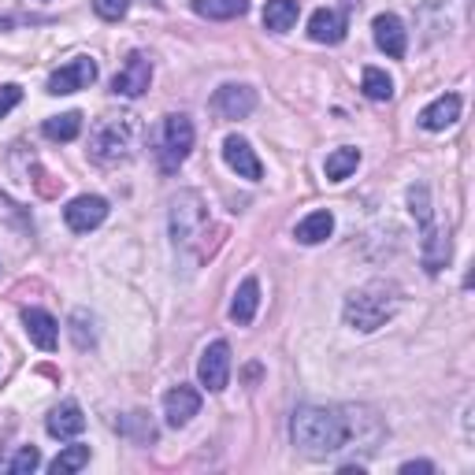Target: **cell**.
<instances>
[{"label":"cell","mask_w":475,"mask_h":475,"mask_svg":"<svg viewBox=\"0 0 475 475\" xmlns=\"http://www.w3.org/2000/svg\"><path fill=\"white\" fill-rule=\"evenodd\" d=\"M131 8V0H93V12H97L105 23H119Z\"/></svg>","instance_id":"29"},{"label":"cell","mask_w":475,"mask_h":475,"mask_svg":"<svg viewBox=\"0 0 475 475\" xmlns=\"http://www.w3.org/2000/svg\"><path fill=\"white\" fill-rule=\"evenodd\" d=\"M108 215V201L105 197H75L68 208H63V219H68V227L75 234H89L105 224Z\"/></svg>","instance_id":"9"},{"label":"cell","mask_w":475,"mask_h":475,"mask_svg":"<svg viewBox=\"0 0 475 475\" xmlns=\"http://www.w3.org/2000/svg\"><path fill=\"white\" fill-rule=\"evenodd\" d=\"M189 149H194V123H189V115H168L164 119V131H160V168L164 171H175L186 156H189Z\"/></svg>","instance_id":"5"},{"label":"cell","mask_w":475,"mask_h":475,"mask_svg":"<svg viewBox=\"0 0 475 475\" xmlns=\"http://www.w3.org/2000/svg\"><path fill=\"white\" fill-rule=\"evenodd\" d=\"M371 34H375V45L383 49L387 56H394V59H401V56L408 52V34H405V23H401L397 15H390V12L375 15V23H371Z\"/></svg>","instance_id":"12"},{"label":"cell","mask_w":475,"mask_h":475,"mask_svg":"<svg viewBox=\"0 0 475 475\" xmlns=\"http://www.w3.org/2000/svg\"><path fill=\"white\" fill-rule=\"evenodd\" d=\"M75 345H78V350H89V345H93V334H86V312H75Z\"/></svg>","instance_id":"31"},{"label":"cell","mask_w":475,"mask_h":475,"mask_svg":"<svg viewBox=\"0 0 475 475\" xmlns=\"http://www.w3.org/2000/svg\"><path fill=\"white\" fill-rule=\"evenodd\" d=\"M149 5H160V0H149Z\"/></svg>","instance_id":"34"},{"label":"cell","mask_w":475,"mask_h":475,"mask_svg":"<svg viewBox=\"0 0 475 475\" xmlns=\"http://www.w3.org/2000/svg\"><path fill=\"white\" fill-rule=\"evenodd\" d=\"M224 160H227V168L231 171H238V178H249V182H257L260 175H264V164L257 160V152L249 149V142L245 138H227L224 142Z\"/></svg>","instance_id":"13"},{"label":"cell","mask_w":475,"mask_h":475,"mask_svg":"<svg viewBox=\"0 0 475 475\" xmlns=\"http://www.w3.org/2000/svg\"><path fill=\"white\" fill-rule=\"evenodd\" d=\"M152 82V63L145 52H131L123 59V68L115 71L112 78V93H119V97H142V93L149 89Z\"/></svg>","instance_id":"7"},{"label":"cell","mask_w":475,"mask_h":475,"mask_svg":"<svg viewBox=\"0 0 475 475\" xmlns=\"http://www.w3.org/2000/svg\"><path fill=\"white\" fill-rule=\"evenodd\" d=\"M308 38L320 41V45H338L345 38V19L338 12H331V8L312 12V19H308Z\"/></svg>","instance_id":"18"},{"label":"cell","mask_w":475,"mask_h":475,"mask_svg":"<svg viewBox=\"0 0 475 475\" xmlns=\"http://www.w3.org/2000/svg\"><path fill=\"white\" fill-rule=\"evenodd\" d=\"M212 108L224 119H245V115H252V108H257V93L249 86H219L215 97H212Z\"/></svg>","instance_id":"10"},{"label":"cell","mask_w":475,"mask_h":475,"mask_svg":"<svg viewBox=\"0 0 475 475\" xmlns=\"http://www.w3.org/2000/svg\"><path fill=\"white\" fill-rule=\"evenodd\" d=\"M197 379H201V387H205L208 394L227 390V383H231V345H227V342H212L208 350L201 353Z\"/></svg>","instance_id":"6"},{"label":"cell","mask_w":475,"mask_h":475,"mask_svg":"<svg viewBox=\"0 0 475 475\" xmlns=\"http://www.w3.org/2000/svg\"><path fill=\"white\" fill-rule=\"evenodd\" d=\"M401 471H405V475H416V471H434V464H427V461H408V464H401Z\"/></svg>","instance_id":"32"},{"label":"cell","mask_w":475,"mask_h":475,"mask_svg":"<svg viewBox=\"0 0 475 475\" xmlns=\"http://www.w3.org/2000/svg\"><path fill=\"white\" fill-rule=\"evenodd\" d=\"M93 82H97V63H93L89 56H78L71 63H63V68L49 78V93H78V89H89Z\"/></svg>","instance_id":"8"},{"label":"cell","mask_w":475,"mask_h":475,"mask_svg":"<svg viewBox=\"0 0 475 475\" xmlns=\"http://www.w3.org/2000/svg\"><path fill=\"white\" fill-rule=\"evenodd\" d=\"M15 26V19H8V15H0V30H12Z\"/></svg>","instance_id":"33"},{"label":"cell","mask_w":475,"mask_h":475,"mask_svg":"<svg viewBox=\"0 0 475 475\" xmlns=\"http://www.w3.org/2000/svg\"><path fill=\"white\" fill-rule=\"evenodd\" d=\"M23 327H26L30 342H34L38 350H45V353L56 350V342H59V324L52 320L45 308H26V312H23Z\"/></svg>","instance_id":"14"},{"label":"cell","mask_w":475,"mask_h":475,"mask_svg":"<svg viewBox=\"0 0 475 475\" xmlns=\"http://www.w3.org/2000/svg\"><path fill=\"white\" fill-rule=\"evenodd\" d=\"M397 305H401V290L394 287V282L375 279V282H368V287H361V290H353L350 297H345V308H342L345 327H353L361 334L379 331L397 312Z\"/></svg>","instance_id":"2"},{"label":"cell","mask_w":475,"mask_h":475,"mask_svg":"<svg viewBox=\"0 0 475 475\" xmlns=\"http://www.w3.org/2000/svg\"><path fill=\"white\" fill-rule=\"evenodd\" d=\"M23 101V86H0V119Z\"/></svg>","instance_id":"30"},{"label":"cell","mask_w":475,"mask_h":475,"mask_svg":"<svg viewBox=\"0 0 475 475\" xmlns=\"http://www.w3.org/2000/svg\"><path fill=\"white\" fill-rule=\"evenodd\" d=\"M38 464H41V453H38L34 446H23V450L12 457V464H8V468H12V475H30Z\"/></svg>","instance_id":"27"},{"label":"cell","mask_w":475,"mask_h":475,"mask_svg":"<svg viewBox=\"0 0 475 475\" xmlns=\"http://www.w3.org/2000/svg\"><path fill=\"white\" fill-rule=\"evenodd\" d=\"M257 308H260V282L257 279H245L242 287H238V294H234V301H231V320L245 327V324H252Z\"/></svg>","instance_id":"19"},{"label":"cell","mask_w":475,"mask_h":475,"mask_svg":"<svg viewBox=\"0 0 475 475\" xmlns=\"http://www.w3.org/2000/svg\"><path fill=\"white\" fill-rule=\"evenodd\" d=\"M45 427H49L52 438H75V434L86 431V416H82V408L75 401H63L59 408H52V413H49Z\"/></svg>","instance_id":"16"},{"label":"cell","mask_w":475,"mask_h":475,"mask_svg":"<svg viewBox=\"0 0 475 475\" xmlns=\"http://www.w3.org/2000/svg\"><path fill=\"white\" fill-rule=\"evenodd\" d=\"M89 464V446H68L59 450V457L49 464L52 475H71V471H82Z\"/></svg>","instance_id":"26"},{"label":"cell","mask_w":475,"mask_h":475,"mask_svg":"<svg viewBox=\"0 0 475 475\" xmlns=\"http://www.w3.org/2000/svg\"><path fill=\"white\" fill-rule=\"evenodd\" d=\"M197 413H201V394L194 387H182L178 383V387H171L164 394V416H168L171 427H186Z\"/></svg>","instance_id":"11"},{"label":"cell","mask_w":475,"mask_h":475,"mask_svg":"<svg viewBox=\"0 0 475 475\" xmlns=\"http://www.w3.org/2000/svg\"><path fill=\"white\" fill-rule=\"evenodd\" d=\"M134 119L131 115H108L97 123V131H93L89 138V152H93V160L97 164H119L131 156L134 149Z\"/></svg>","instance_id":"3"},{"label":"cell","mask_w":475,"mask_h":475,"mask_svg":"<svg viewBox=\"0 0 475 475\" xmlns=\"http://www.w3.org/2000/svg\"><path fill=\"white\" fill-rule=\"evenodd\" d=\"M457 119H461V97H457V93H446V97L431 101L420 112V126H424V131H446V126H453Z\"/></svg>","instance_id":"15"},{"label":"cell","mask_w":475,"mask_h":475,"mask_svg":"<svg viewBox=\"0 0 475 475\" xmlns=\"http://www.w3.org/2000/svg\"><path fill=\"white\" fill-rule=\"evenodd\" d=\"M194 12L201 19H215V23H224V19H238L249 12V0H194Z\"/></svg>","instance_id":"22"},{"label":"cell","mask_w":475,"mask_h":475,"mask_svg":"<svg viewBox=\"0 0 475 475\" xmlns=\"http://www.w3.org/2000/svg\"><path fill=\"white\" fill-rule=\"evenodd\" d=\"M294 446H301L308 457H334L345 450L357 434L353 408H324V405H301L290 424Z\"/></svg>","instance_id":"1"},{"label":"cell","mask_w":475,"mask_h":475,"mask_svg":"<svg viewBox=\"0 0 475 475\" xmlns=\"http://www.w3.org/2000/svg\"><path fill=\"white\" fill-rule=\"evenodd\" d=\"M420 260H424L427 275H438L442 268L450 264V238L442 234V231H434L431 224L424 227V242H420Z\"/></svg>","instance_id":"17"},{"label":"cell","mask_w":475,"mask_h":475,"mask_svg":"<svg viewBox=\"0 0 475 475\" xmlns=\"http://www.w3.org/2000/svg\"><path fill=\"white\" fill-rule=\"evenodd\" d=\"M331 231H334V215H331V212H312V215H305L301 224H297L294 238H297L301 245H320V242L331 238Z\"/></svg>","instance_id":"20"},{"label":"cell","mask_w":475,"mask_h":475,"mask_svg":"<svg viewBox=\"0 0 475 475\" xmlns=\"http://www.w3.org/2000/svg\"><path fill=\"white\" fill-rule=\"evenodd\" d=\"M208 227V208H205V197L197 189H182V194L171 201V238L175 245H194Z\"/></svg>","instance_id":"4"},{"label":"cell","mask_w":475,"mask_h":475,"mask_svg":"<svg viewBox=\"0 0 475 475\" xmlns=\"http://www.w3.org/2000/svg\"><path fill=\"white\" fill-rule=\"evenodd\" d=\"M357 164H361V149H334L331 156H327V164H324V171H327V178L331 182H342V178H350L353 171H357Z\"/></svg>","instance_id":"24"},{"label":"cell","mask_w":475,"mask_h":475,"mask_svg":"<svg viewBox=\"0 0 475 475\" xmlns=\"http://www.w3.org/2000/svg\"><path fill=\"white\" fill-rule=\"evenodd\" d=\"M41 131H45L49 142H75V138L82 134V115H78V112L52 115V119H45Z\"/></svg>","instance_id":"23"},{"label":"cell","mask_w":475,"mask_h":475,"mask_svg":"<svg viewBox=\"0 0 475 475\" xmlns=\"http://www.w3.org/2000/svg\"><path fill=\"white\" fill-rule=\"evenodd\" d=\"M361 89H364V97H371V101H390L394 97V78L387 71H379V68H364Z\"/></svg>","instance_id":"25"},{"label":"cell","mask_w":475,"mask_h":475,"mask_svg":"<svg viewBox=\"0 0 475 475\" xmlns=\"http://www.w3.org/2000/svg\"><path fill=\"white\" fill-rule=\"evenodd\" d=\"M408 205H413V215L420 219V227L431 224V205H427V186H413L408 189Z\"/></svg>","instance_id":"28"},{"label":"cell","mask_w":475,"mask_h":475,"mask_svg":"<svg viewBox=\"0 0 475 475\" xmlns=\"http://www.w3.org/2000/svg\"><path fill=\"white\" fill-rule=\"evenodd\" d=\"M301 15V5L297 0H268L264 8V26L271 30V34H287V30L297 23Z\"/></svg>","instance_id":"21"}]
</instances>
